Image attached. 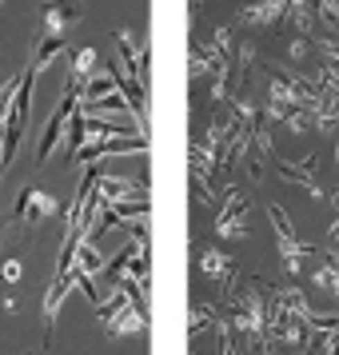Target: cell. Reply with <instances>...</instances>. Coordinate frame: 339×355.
I'll list each match as a JSON object with an SVG mask.
<instances>
[{"label":"cell","instance_id":"277c9868","mask_svg":"<svg viewBox=\"0 0 339 355\" xmlns=\"http://www.w3.org/2000/svg\"><path fill=\"white\" fill-rule=\"evenodd\" d=\"M200 272L208 275V279H224V284H232V259H227L220 248H204V252H200Z\"/></svg>","mask_w":339,"mask_h":355},{"label":"cell","instance_id":"52a82bcc","mask_svg":"<svg viewBox=\"0 0 339 355\" xmlns=\"http://www.w3.org/2000/svg\"><path fill=\"white\" fill-rule=\"evenodd\" d=\"M315 284L339 295V263H336V259H323L320 268H315Z\"/></svg>","mask_w":339,"mask_h":355},{"label":"cell","instance_id":"ba28073f","mask_svg":"<svg viewBox=\"0 0 339 355\" xmlns=\"http://www.w3.org/2000/svg\"><path fill=\"white\" fill-rule=\"evenodd\" d=\"M96 64V52H76V60H72V68H76V76H88V68Z\"/></svg>","mask_w":339,"mask_h":355},{"label":"cell","instance_id":"8992f818","mask_svg":"<svg viewBox=\"0 0 339 355\" xmlns=\"http://www.w3.org/2000/svg\"><path fill=\"white\" fill-rule=\"evenodd\" d=\"M268 220L275 224V243H288V240H295V227H291V220H288V211L284 208H268Z\"/></svg>","mask_w":339,"mask_h":355},{"label":"cell","instance_id":"6da1fadb","mask_svg":"<svg viewBox=\"0 0 339 355\" xmlns=\"http://www.w3.org/2000/svg\"><path fill=\"white\" fill-rule=\"evenodd\" d=\"M96 311H100V320L108 323L104 327L108 336H140L148 327V311L132 304V295L124 288L112 295V304H96Z\"/></svg>","mask_w":339,"mask_h":355},{"label":"cell","instance_id":"7a4b0ae2","mask_svg":"<svg viewBox=\"0 0 339 355\" xmlns=\"http://www.w3.org/2000/svg\"><path fill=\"white\" fill-rule=\"evenodd\" d=\"M216 232L227 236V240H236L247 232V200L240 192H227L224 196V208L216 211Z\"/></svg>","mask_w":339,"mask_h":355},{"label":"cell","instance_id":"9c48e42d","mask_svg":"<svg viewBox=\"0 0 339 355\" xmlns=\"http://www.w3.org/2000/svg\"><path fill=\"white\" fill-rule=\"evenodd\" d=\"M0 275L4 279H20V263L17 259H0Z\"/></svg>","mask_w":339,"mask_h":355},{"label":"cell","instance_id":"3957f363","mask_svg":"<svg viewBox=\"0 0 339 355\" xmlns=\"http://www.w3.org/2000/svg\"><path fill=\"white\" fill-rule=\"evenodd\" d=\"M52 211H56V200L44 196L40 188H28V192L20 196V204H17V216L24 220V224H40V220H49Z\"/></svg>","mask_w":339,"mask_h":355},{"label":"cell","instance_id":"5b68a950","mask_svg":"<svg viewBox=\"0 0 339 355\" xmlns=\"http://www.w3.org/2000/svg\"><path fill=\"white\" fill-rule=\"evenodd\" d=\"M204 327H220V311L211 304H204V300H195L192 304V339L204 336Z\"/></svg>","mask_w":339,"mask_h":355}]
</instances>
